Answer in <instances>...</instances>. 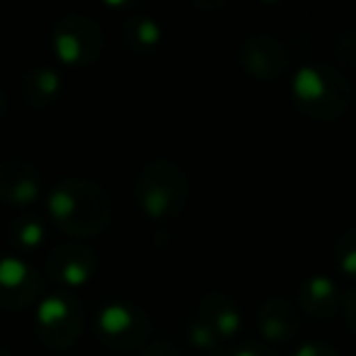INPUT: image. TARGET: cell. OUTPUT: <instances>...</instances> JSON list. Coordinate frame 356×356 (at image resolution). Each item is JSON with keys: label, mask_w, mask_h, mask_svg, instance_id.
Returning <instances> with one entry per match:
<instances>
[{"label": "cell", "mask_w": 356, "mask_h": 356, "mask_svg": "<svg viewBox=\"0 0 356 356\" xmlns=\"http://www.w3.org/2000/svg\"><path fill=\"white\" fill-rule=\"evenodd\" d=\"M47 213L51 222L69 237L93 239L113 222V198L98 181L69 176L47 195Z\"/></svg>", "instance_id": "cell-1"}, {"label": "cell", "mask_w": 356, "mask_h": 356, "mask_svg": "<svg viewBox=\"0 0 356 356\" xmlns=\"http://www.w3.org/2000/svg\"><path fill=\"white\" fill-rule=\"evenodd\" d=\"M291 98L305 118L332 122L351 108L354 88L349 79L334 66L302 64L291 79Z\"/></svg>", "instance_id": "cell-2"}, {"label": "cell", "mask_w": 356, "mask_h": 356, "mask_svg": "<svg viewBox=\"0 0 356 356\" xmlns=\"http://www.w3.org/2000/svg\"><path fill=\"white\" fill-rule=\"evenodd\" d=\"M191 193L184 166L171 159H154L139 171L134 181V198L147 220L156 225L173 222L184 213Z\"/></svg>", "instance_id": "cell-3"}, {"label": "cell", "mask_w": 356, "mask_h": 356, "mask_svg": "<svg viewBox=\"0 0 356 356\" xmlns=\"http://www.w3.org/2000/svg\"><path fill=\"white\" fill-rule=\"evenodd\" d=\"M35 332L44 346L66 351L83 332V302L71 291H54L40 298L35 312Z\"/></svg>", "instance_id": "cell-4"}, {"label": "cell", "mask_w": 356, "mask_h": 356, "mask_svg": "<svg viewBox=\"0 0 356 356\" xmlns=\"http://www.w3.org/2000/svg\"><path fill=\"white\" fill-rule=\"evenodd\" d=\"M51 49L66 66H93L103 56L105 32L86 13H66L51 27Z\"/></svg>", "instance_id": "cell-5"}, {"label": "cell", "mask_w": 356, "mask_h": 356, "mask_svg": "<svg viewBox=\"0 0 356 356\" xmlns=\"http://www.w3.org/2000/svg\"><path fill=\"white\" fill-rule=\"evenodd\" d=\"M95 334L110 349H142L152 337V320L144 307L127 300H113L95 315Z\"/></svg>", "instance_id": "cell-6"}, {"label": "cell", "mask_w": 356, "mask_h": 356, "mask_svg": "<svg viewBox=\"0 0 356 356\" xmlns=\"http://www.w3.org/2000/svg\"><path fill=\"white\" fill-rule=\"evenodd\" d=\"M237 61L254 81H276L291 66V51L281 37L271 32H252L239 44Z\"/></svg>", "instance_id": "cell-7"}, {"label": "cell", "mask_w": 356, "mask_h": 356, "mask_svg": "<svg viewBox=\"0 0 356 356\" xmlns=\"http://www.w3.org/2000/svg\"><path fill=\"white\" fill-rule=\"evenodd\" d=\"M100 268V259L93 247L83 242H66L54 247L47 254L44 271L61 291H71L83 288L95 278Z\"/></svg>", "instance_id": "cell-8"}, {"label": "cell", "mask_w": 356, "mask_h": 356, "mask_svg": "<svg viewBox=\"0 0 356 356\" xmlns=\"http://www.w3.org/2000/svg\"><path fill=\"white\" fill-rule=\"evenodd\" d=\"M42 296V276L30 261L15 254H0V310L17 312Z\"/></svg>", "instance_id": "cell-9"}, {"label": "cell", "mask_w": 356, "mask_h": 356, "mask_svg": "<svg viewBox=\"0 0 356 356\" xmlns=\"http://www.w3.org/2000/svg\"><path fill=\"white\" fill-rule=\"evenodd\" d=\"M42 195V173L27 159H3L0 161V203L32 205Z\"/></svg>", "instance_id": "cell-10"}, {"label": "cell", "mask_w": 356, "mask_h": 356, "mask_svg": "<svg viewBox=\"0 0 356 356\" xmlns=\"http://www.w3.org/2000/svg\"><path fill=\"white\" fill-rule=\"evenodd\" d=\"M257 327L264 339L278 344V341H291L293 337L300 332L302 320H300L298 307L293 305L288 298L273 296V298H266V300L261 302V307H259Z\"/></svg>", "instance_id": "cell-11"}, {"label": "cell", "mask_w": 356, "mask_h": 356, "mask_svg": "<svg viewBox=\"0 0 356 356\" xmlns=\"http://www.w3.org/2000/svg\"><path fill=\"white\" fill-rule=\"evenodd\" d=\"M64 95V81L51 66H32L20 79V98L30 110H49Z\"/></svg>", "instance_id": "cell-12"}, {"label": "cell", "mask_w": 356, "mask_h": 356, "mask_svg": "<svg viewBox=\"0 0 356 356\" xmlns=\"http://www.w3.org/2000/svg\"><path fill=\"white\" fill-rule=\"evenodd\" d=\"M198 317L220 337V339H232L242 330V310L237 300L227 293L208 291L198 300Z\"/></svg>", "instance_id": "cell-13"}, {"label": "cell", "mask_w": 356, "mask_h": 356, "mask_svg": "<svg viewBox=\"0 0 356 356\" xmlns=\"http://www.w3.org/2000/svg\"><path fill=\"white\" fill-rule=\"evenodd\" d=\"M339 305H341L339 286L334 283V278L325 276V273L307 276L300 283V288H298V307L310 317L327 320V317H332L339 310Z\"/></svg>", "instance_id": "cell-14"}, {"label": "cell", "mask_w": 356, "mask_h": 356, "mask_svg": "<svg viewBox=\"0 0 356 356\" xmlns=\"http://www.w3.org/2000/svg\"><path fill=\"white\" fill-rule=\"evenodd\" d=\"M120 40L132 56H149L159 49L163 40L161 22L147 13H134V15L124 17L120 25Z\"/></svg>", "instance_id": "cell-15"}, {"label": "cell", "mask_w": 356, "mask_h": 356, "mask_svg": "<svg viewBox=\"0 0 356 356\" xmlns=\"http://www.w3.org/2000/svg\"><path fill=\"white\" fill-rule=\"evenodd\" d=\"M44 239H47V225L37 215H17L8 225V244L20 254L37 252L44 244Z\"/></svg>", "instance_id": "cell-16"}, {"label": "cell", "mask_w": 356, "mask_h": 356, "mask_svg": "<svg viewBox=\"0 0 356 356\" xmlns=\"http://www.w3.org/2000/svg\"><path fill=\"white\" fill-rule=\"evenodd\" d=\"M334 264L344 276L356 278V225L337 237L334 242Z\"/></svg>", "instance_id": "cell-17"}, {"label": "cell", "mask_w": 356, "mask_h": 356, "mask_svg": "<svg viewBox=\"0 0 356 356\" xmlns=\"http://www.w3.org/2000/svg\"><path fill=\"white\" fill-rule=\"evenodd\" d=\"M186 337H188V344L193 346V349L208 351V354H213V351L220 349V344H222V339H220L198 315L186 325Z\"/></svg>", "instance_id": "cell-18"}, {"label": "cell", "mask_w": 356, "mask_h": 356, "mask_svg": "<svg viewBox=\"0 0 356 356\" xmlns=\"http://www.w3.org/2000/svg\"><path fill=\"white\" fill-rule=\"evenodd\" d=\"M332 51H334L337 64L346 66V69H356V27L339 32L334 44H332Z\"/></svg>", "instance_id": "cell-19"}, {"label": "cell", "mask_w": 356, "mask_h": 356, "mask_svg": "<svg viewBox=\"0 0 356 356\" xmlns=\"http://www.w3.org/2000/svg\"><path fill=\"white\" fill-rule=\"evenodd\" d=\"M293 356H341L339 349L327 341H302Z\"/></svg>", "instance_id": "cell-20"}, {"label": "cell", "mask_w": 356, "mask_h": 356, "mask_svg": "<svg viewBox=\"0 0 356 356\" xmlns=\"http://www.w3.org/2000/svg\"><path fill=\"white\" fill-rule=\"evenodd\" d=\"M341 315H344V322H346V327H349V332L356 334V288L341 298Z\"/></svg>", "instance_id": "cell-21"}, {"label": "cell", "mask_w": 356, "mask_h": 356, "mask_svg": "<svg viewBox=\"0 0 356 356\" xmlns=\"http://www.w3.org/2000/svg\"><path fill=\"white\" fill-rule=\"evenodd\" d=\"M139 356H181V351H178V346L173 344V341L163 339V341H156V344L147 346Z\"/></svg>", "instance_id": "cell-22"}, {"label": "cell", "mask_w": 356, "mask_h": 356, "mask_svg": "<svg viewBox=\"0 0 356 356\" xmlns=\"http://www.w3.org/2000/svg\"><path fill=\"white\" fill-rule=\"evenodd\" d=\"M232 356H278V354L264 344H244V346H239Z\"/></svg>", "instance_id": "cell-23"}, {"label": "cell", "mask_w": 356, "mask_h": 356, "mask_svg": "<svg viewBox=\"0 0 356 356\" xmlns=\"http://www.w3.org/2000/svg\"><path fill=\"white\" fill-rule=\"evenodd\" d=\"M6 115H8V95H6V90L0 88V122L6 120Z\"/></svg>", "instance_id": "cell-24"}, {"label": "cell", "mask_w": 356, "mask_h": 356, "mask_svg": "<svg viewBox=\"0 0 356 356\" xmlns=\"http://www.w3.org/2000/svg\"><path fill=\"white\" fill-rule=\"evenodd\" d=\"M0 356H13L10 351H0Z\"/></svg>", "instance_id": "cell-25"}]
</instances>
